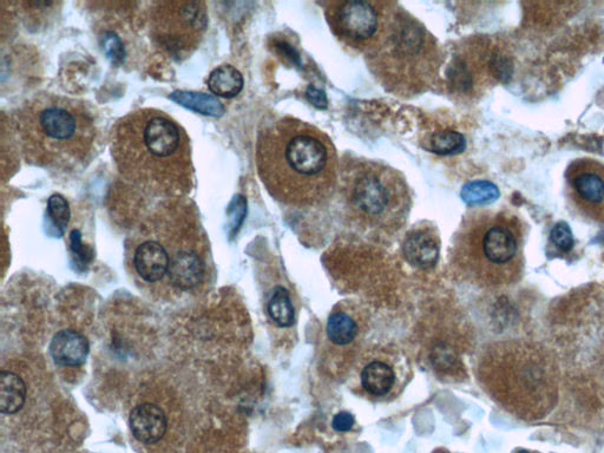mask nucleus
I'll return each instance as SVG.
<instances>
[{
    "mask_svg": "<svg viewBox=\"0 0 604 453\" xmlns=\"http://www.w3.org/2000/svg\"><path fill=\"white\" fill-rule=\"evenodd\" d=\"M89 352V340L80 332L64 330L51 340V357L61 366H80L87 360Z\"/></svg>",
    "mask_w": 604,
    "mask_h": 453,
    "instance_id": "obj_18",
    "label": "nucleus"
},
{
    "mask_svg": "<svg viewBox=\"0 0 604 453\" xmlns=\"http://www.w3.org/2000/svg\"><path fill=\"white\" fill-rule=\"evenodd\" d=\"M465 139L457 131L444 130L430 137L429 147L432 153L439 155H456L465 149Z\"/></svg>",
    "mask_w": 604,
    "mask_h": 453,
    "instance_id": "obj_25",
    "label": "nucleus"
},
{
    "mask_svg": "<svg viewBox=\"0 0 604 453\" xmlns=\"http://www.w3.org/2000/svg\"><path fill=\"white\" fill-rule=\"evenodd\" d=\"M176 103L201 115L220 117L225 113L222 103L218 98L207 94L188 93V91H176L170 95Z\"/></svg>",
    "mask_w": 604,
    "mask_h": 453,
    "instance_id": "obj_22",
    "label": "nucleus"
},
{
    "mask_svg": "<svg viewBox=\"0 0 604 453\" xmlns=\"http://www.w3.org/2000/svg\"><path fill=\"white\" fill-rule=\"evenodd\" d=\"M365 57L377 81L389 93L405 98L430 90L443 64L437 39L397 3Z\"/></svg>",
    "mask_w": 604,
    "mask_h": 453,
    "instance_id": "obj_5",
    "label": "nucleus"
},
{
    "mask_svg": "<svg viewBox=\"0 0 604 453\" xmlns=\"http://www.w3.org/2000/svg\"><path fill=\"white\" fill-rule=\"evenodd\" d=\"M207 28V5L203 2L167 0L155 3L150 12L151 38L175 61L194 54Z\"/></svg>",
    "mask_w": 604,
    "mask_h": 453,
    "instance_id": "obj_9",
    "label": "nucleus"
},
{
    "mask_svg": "<svg viewBox=\"0 0 604 453\" xmlns=\"http://www.w3.org/2000/svg\"><path fill=\"white\" fill-rule=\"evenodd\" d=\"M256 169L272 198L294 208L319 206L338 187L337 149L324 131L282 117L260 131Z\"/></svg>",
    "mask_w": 604,
    "mask_h": 453,
    "instance_id": "obj_1",
    "label": "nucleus"
},
{
    "mask_svg": "<svg viewBox=\"0 0 604 453\" xmlns=\"http://www.w3.org/2000/svg\"><path fill=\"white\" fill-rule=\"evenodd\" d=\"M229 214V228H231V235L238 233L239 228L244 222L246 215V201L241 196L235 198L232 202L231 207L228 210Z\"/></svg>",
    "mask_w": 604,
    "mask_h": 453,
    "instance_id": "obj_27",
    "label": "nucleus"
},
{
    "mask_svg": "<svg viewBox=\"0 0 604 453\" xmlns=\"http://www.w3.org/2000/svg\"><path fill=\"white\" fill-rule=\"evenodd\" d=\"M550 238L553 244L564 253L570 252L575 244L573 232H571L567 223L564 222L557 223L553 232H551Z\"/></svg>",
    "mask_w": 604,
    "mask_h": 453,
    "instance_id": "obj_26",
    "label": "nucleus"
},
{
    "mask_svg": "<svg viewBox=\"0 0 604 453\" xmlns=\"http://www.w3.org/2000/svg\"><path fill=\"white\" fill-rule=\"evenodd\" d=\"M515 453H533V452H531V451H529V450H523V449H522V450H518V451H517V452H515Z\"/></svg>",
    "mask_w": 604,
    "mask_h": 453,
    "instance_id": "obj_31",
    "label": "nucleus"
},
{
    "mask_svg": "<svg viewBox=\"0 0 604 453\" xmlns=\"http://www.w3.org/2000/svg\"><path fill=\"white\" fill-rule=\"evenodd\" d=\"M409 377V363L402 353L391 349H372L358 357L350 386L361 398L386 403L402 393Z\"/></svg>",
    "mask_w": 604,
    "mask_h": 453,
    "instance_id": "obj_11",
    "label": "nucleus"
},
{
    "mask_svg": "<svg viewBox=\"0 0 604 453\" xmlns=\"http://www.w3.org/2000/svg\"><path fill=\"white\" fill-rule=\"evenodd\" d=\"M208 88L216 96L233 98L244 89V77L232 65H221L210 74Z\"/></svg>",
    "mask_w": 604,
    "mask_h": 453,
    "instance_id": "obj_20",
    "label": "nucleus"
},
{
    "mask_svg": "<svg viewBox=\"0 0 604 453\" xmlns=\"http://www.w3.org/2000/svg\"><path fill=\"white\" fill-rule=\"evenodd\" d=\"M160 238L166 245L169 255L167 277L172 285L181 291H190L198 287L206 275V261L192 240L177 241L174 249Z\"/></svg>",
    "mask_w": 604,
    "mask_h": 453,
    "instance_id": "obj_13",
    "label": "nucleus"
},
{
    "mask_svg": "<svg viewBox=\"0 0 604 453\" xmlns=\"http://www.w3.org/2000/svg\"><path fill=\"white\" fill-rule=\"evenodd\" d=\"M133 267L136 274L149 284L167 277L169 255L160 235H148L135 246Z\"/></svg>",
    "mask_w": 604,
    "mask_h": 453,
    "instance_id": "obj_15",
    "label": "nucleus"
},
{
    "mask_svg": "<svg viewBox=\"0 0 604 453\" xmlns=\"http://www.w3.org/2000/svg\"><path fill=\"white\" fill-rule=\"evenodd\" d=\"M404 258L413 267L429 269L437 265L441 254V241L435 229L418 227L406 235L403 244Z\"/></svg>",
    "mask_w": 604,
    "mask_h": 453,
    "instance_id": "obj_17",
    "label": "nucleus"
},
{
    "mask_svg": "<svg viewBox=\"0 0 604 453\" xmlns=\"http://www.w3.org/2000/svg\"><path fill=\"white\" fill-rule=\"evenodd\" d=\"M395 3L333 0L325 4L328 25L341 43L366 54L382 34Z\"/></svg>",
    "mask_w": 604,
    "mask_h": 453,
    "instance_id": "obj_10",
    "label": "nucleus"
},
{
    "mask_svg": "<svg viewBox=\"0 0 604 453\" xmlns=\"http://www.w3.org/2000/svg\"><path fill=\"white\" fill-rule=\"evenodd\" d=\"M523 245V227L516 215L474 210L465 216L453 239L451 264L479 286H507L521 277Z\"/></svg>",
    "mask_w": 604,
    "mask_h": 453,
    "instance_id": "obj_4",
    "label": "nucleus"
},
{
    "mask_svg": "<svg viewBox=\"0 0 604 453\" xmlns=\"http://www.w3.org/2000/svg\"><path fill=\"white\" fill-rule=\"evenodd\" d=\"M105 50L110 58H113L115 62L122 61L123 58V47L120 39L111 35L105 41Z\"/></svg>",
    "mask_w": 604,
    "mask_h": 453,
    "instance_id": "obj_29",
    "label": "nucleus"
},
{
    "mask_svg": "<svg viewBox=\"0 0 604 453\" xmlns=\"http://www.w3.org/2000/svg\"><path fill=\"white\" fill-rule=\"evenodd\" d=\"M338 187L347 214L360 227L393 233L410 214V188L403 175L387 164L357 157L344 160Z\"/></svg>",
    "mask_w": 604,
    "mask_h": 453,
    "instance_id": "obj_7",
    "label": "nucleus"
},
{
    "mask_svg": "<svg viewBox=\"0 0 604 453\" xmlns=\"http://www.w3.org/2000/svg\"><path fill=\"white\" fill-rule=\"evenodd\" d=\"M567 196L583 218L604 223V163L580 159L566 173Z\"/></svg>",
    "mask_w": 604,
    "mask_h": 453,
    "instance_id": "obj_12",
    "label": "nucleus"
},
{
    "mask_svg": "<svg viewBox=\"0 0 604 453\" xmlns=\"http://www.w3.org/2000/svg\"><path fill=\"white\" fill-rule=\"evenodd\" d=\"M307 97L308 100H310L311 103L315 105V107H318L320 109H324L327 107V100L323 91L311 87L307 91Z\"/></svg>",
    "mask_w": 604,
    "mask_h": 453,
    "instance_id": "obj_30",
    "label": "nucleus"
},
{
    "mask_svg": "<svg viewBox=\"0 0 604 453\" xmlns=\"http://www.w3.org/2000/svg\"><path fill=\"white\" fill-rule=\"evenodd\" d=\"M494 397L524 420L549 415L558 395L553 361L538 347L525 343L498 345L481 369Z\"/></svg>",
    "mask_w": 604,
    "mask_h": 453,
    "instance_id": "obj_6",
    "label": "nucleus"
},
{
    "mask_svg": "<svg viewBox=\"0 0 604 453\" xmlns=\"http://www.w3.org/2000/svg\"><path fill=\"white\" fill-rule=\"evenodd\" d=\"M129 425L137 442L151 446L160 444L168 433V418L160 406L142 404L130 412Z\"/></svg>",
    "mask_w": 604,
    "mask_h": 453,
    "instance_id": "obj_16",
    "label": "nucleus"
},
{
    "mask_svg": "<svg viewBox=\"0 0 604 453\" xmlns=\"http://www.w3.org/2000/svg\"><path fill=\"white\" fill-rule=\"evenodd\" d=\"M110 144L118 173L143 194L173 200L192 192V148L172 116L157 109L135 110L116 122Z\"/></svg>",
    "mask_w": 604,
    "mask_h": 453,
    "instance_id": "obj_2",
    "label": "nucleus"
},
{
    "mask_svg": "<svg viewBox=\"0 0 604 453\" xmlns=\"http://www.w3.org/2000/svg\"><path fill=\"white\" fill-rule=\"evenodd\" d=\"M364 311L353 302H340L328 315L326 339L333 347L344 349L356 343L364 333Z\"/></svg>",
    "mask_w": 604,
    "mask_h": 453,
    "instance_id": "obj_14",
    "label": "nucleus"
},
{
    "mask_svg": "<svg viewBox=\"0 0 604 453\" xmlns=\"http://www.w3.org/2000/svg\"><path fill=\"white\" fill-rule=\"evenodd\" d=\"M354 418L349 412H340L334 416L332 426L337 432H347L353 428Z\"/></svg>",
    "mask_w": 604,
    "mask_h": 453,
    "instance_id": "obj_28",
    "label": "nucleus"
},
{
    "mask_svg": "<svg viewBox=\"0 0 604 453\" xmlns=\"http://www.w3.org/2000/svg\"><path fill=\"white\" fill-rule=\"evenodd\" d=\"M269 318L280 328L295 324V308L290 293L285 287H275L267 305Z\"/></svg>",
    "mask_w": 604,
    "mask_h": 453,
    "instance_id": "obj_21",
    "label": "nucleus"
},
{
    "mask_svg": "<svg viewBox=\"0 0 604 453\" xmlns=\"http://www.w3.org/2000/svg\"><path fill=\"white\" fill-rule=\"evenodd\" d=\"M11 126L24 160L32 166L67 172L83 167L94 153V117L69 97L37 95L13 113Z\"/></svg>",
    "mask_w": 604,
    "mask_h": 453,
    "instance_id": "obj_3",
    "label": "nucleus"
},
{
    "mask_svg": "<svg viewBox=\"0 0 604 453\" xmlns=\"http://www.w3.org/2000/svg\"><path fill=\"white\" fill-rule=\"evenodd\" d=\"M503 51L489 38H470L458 45L445 71L448 93L469 102L485 94L509 75Z\"/></svg>",
    "mask_w": 604,
    "mask_h": 453,
    "instance_id": "obj_8",
    "label": "nucleus"
},
{
    "mask_svg": "<svg viewBox=\"0 0 604 453\" xmlns=\"http://www.w3.org/2000/svg\"><path fill=\"white\" fill-rule=\"evenodd\" d=\"M48 223L52 235L61 238L67 231L70 221V208L67 200L61 195L51 196L48 203Z\"/></svg>",
    "mask_w": 604,
    "mask_h": 453,
    "instance_id": "obj_23",
    "label": "nucleus"
},
{
    "mask_svg": "<svg viewBox=\"0 0 604 453\" xmlns=\"http://www.w3.org/2000/svg\"><path fill=\"white\" fill-rule=\"evenodd\" d=\"M500 198V190L489 181L470 182L462 190V199L468 205H487Z\"/></svg>",
    "mask_w": 604,
    "mask_h": 453,
    "instance_id": "obj_24",
    "label": "nucleus"
},
{
    "mask_svg": "<svg viewBox=\"0 0 604 453\" xmlns=\"http://www.w3.org/2000/svg\"><path fill=\"white\" fill-rule=\"evenodd\" d=\"M26 399L24 380L12 372L0 373V412L15 415L23 409Z\"/></svg>",
    "mask_w": 604,
    "mask_h": 453,
    "instance_id": "obj_19",
    "label": "nucleus"
}]
</instances>
